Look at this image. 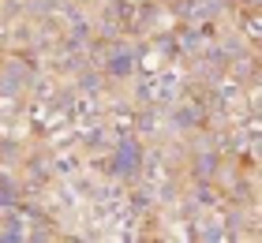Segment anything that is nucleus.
Returning a JSON list of instances; mask_svg holds the SVG:
<instances>
[{
  "label": "nucleus",
  "instance_id": "obj_3",
  "mask_svg": "<svg viewBox=\"0 0 262 243\" xmlns=\"http://www.w3.org/2000/svg\"><path fill=\"white\" fill-rule=\"evenodd\" d=\"M105 75L109 79H116V82H124V79H131L135 75V53H131L127 45H120V49H109V56H105Z\"/></svg>",
  "mask_w": 262,
  "mask_h": 243
},
{
  "label": "nucleus",
  "instance_id": "obj_1",
  "mask_svg": "<svg viewBox=\"0 0 262 243\" xmlns=\"http://www.w3.org/2000/svg\"><path fill=\"white\" fill-rule=\"evenodd\" d=\"M135 172H142V142L139 139H120L116 150H113V176L135 180Z\"/></svg>",
  "mask_w": 262,
  "mask_h": 243
},
{
  "label": "nucleus",
  "instance_id": "obj_4",
  "mask_svg": "<svg viewBox=\"0 0 262 243\" xmlns=\"http://www.w3.org/2000/svg\"><path fill=\"white\" fill-rule=\"evenodd\" d=\"M19 194H23V187H19L8 172H0V210H15V206H19Z\"/></svg>",
  "mask_w": 262,
  "mask_h": 243
},
{
  "label": "nucleus",
  "instance_id": "obj_2",
  "mask_svg": "<svg viewBox=\"0 0 262 243\" xmlns=\"http://www.w3.org/2000/svg\"><path fill=\"white\" fill-rule=\"evenodd\" d=\"M221 168H225V161H221V153L213 150H199L195 157H191V176H195V184H210V180H217L221 176Z\"/></svg>",
  "mask_w": 262,
  "mask_h": 243
}]
</instances>
